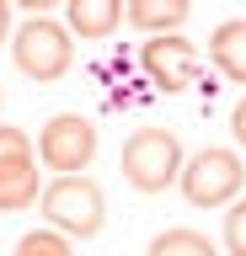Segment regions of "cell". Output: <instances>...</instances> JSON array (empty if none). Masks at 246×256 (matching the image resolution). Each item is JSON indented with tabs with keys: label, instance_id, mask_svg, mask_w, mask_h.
<instances>
[{
	"label": "cell",
	"instance_id": "4",
	"mask_svg": "<svg viewBox=\"0 0 246 256\" xmlns=\"http://www.w3.org/2000/svg\"><path fill=\"white\" fill-rule=\"evenodd\" d=\"M182 192H187V203L193 208H225L235 192H241L246 171H241V155L235 150H198L193 160H182Z\"/></svg>",
	"mask_w": 246,
	"mask_h": 256
},
{
	"label": "cell",
	"instance_id": "3",
	"mask_svg": "<svg viewBox=\"0 0 246 256\" xmlns=\"http://www.w3.org/2000/svg\"><path fill=\"white\" fill-rule=\"evenodd\" d=\"M11 54H17V70H22L27 80L49 86V80H59V75L70 70V59H75V43H70V27H65V22L33 16V22H22V27H17V43H11Z\"/></svg>",
	"mask_w": 246,
	"mask_h": 256
},
{
	"label": "cell",
	"instance_id": "12",
	"mask_svg": "<svg viewBox=\"0 0 246 256\" xmlns=\"http://www.w3.org/2000/svg\"><path fill=\"white\" fill-rule=\"evenodd\" d=\"M17 256H70V240L59 230H33L17 240Z\"/></svg>",
	"mask_w": 246,
	"mask_h": 256
},
{
	"label": "cell",
	"instance_id": "1",
	"mask_svg": "<svg viewBox=\"0 0 246 256\" xmlns=\"http://www.w3.org/2000/svg\"><path fill=\"white\" fill-rule=\"evenodd\" d=\"M38 208H43L49 230L75 235V240H91L102 230V219H107V198H102V187L91 176H59V182H49Z\"/></svg>",
	"mask_w": 246,
	"mask_h": 256
},
{
	"label": "cell",
	"instance_id": "11",
	"mask_svg": "<svg viewBox=\"0 0 246 256\" xmlns=\"http://www.w3.org/2000/svg\"><path fill=\"white\" fill-rule=\"evenodd\" d=\"M145 256H219L214 251L209 235H198V230H187V224H177V230H161V235L150 240Z\"/></svg>",
	"mask_w": 246,
	"mask_h": 256
},
{
	"label": "cell",
	"instance_id": "17",
	"mask_svg": "<svg viewBox=\"0 0 246 256\" xmlns=\"http://www.w3.org/2000/svg\"><path fill=\"white\" fill-rule=\"evenodd\" d=\"M0 102H6V91H0Z\"/></svg>",
	"mask_w": 246,
	"mask_h": 256
},
{
	"label": "cell",
	"instance_id": "5",
	"mask_svg": "<svg viewBox=\"0 0 246 256\" xmlns=\"http://www.w3.org/2000/svg\"><path fill=\"white\" fill-rule=\"evenodd\" d=\"M91 155H97V123H91V118L59 112V118L43 123V134H38V160H43L49 171L81 176L86 166H91Z\"/></svg>",
	"mask_w": 246,
	"mask_h": 256
},
{
	"label": "cell",
	"instance_id": "15",
	"mask_svg": "<svg viewBox=\"0 0 246 256\" xmlns=\"http://www.w3.org/2000/svg\"><path fill=\"white\" fill-rule=\"evenodd\" d=\"M11 6H27V11H33V16H43V11H49V6H59V0H11Z\"/></svg>",
	"mask_w": 246,
	"mask_h": 256
},
{
	"label": "cell",
	"instance_id": "6",
	"mask_svg": "<svg viewBox=\"0 0 246 256\" xmlns=\"http://www.w3.org/2000/svg\"><path fill=\"white\" fill-rule=\"evenodd\" d=\"M139 70L150 75V86H161V91H187L203 80V54H198L187 38L177 32H155L145 48H139Z\"/></svg>",
	"mask_w": 246,
	"mask_h": 256
},
{
	"label": "cell",
	"instance_id": "2",
	"mask_svg": "<svg viewBox=\"0 0 246 256\" xmlns=\"http://www.w3.org/2000/svg\"><path fill=\"white\" fill-rule=\"evenodd\" d=\"M182 176V144L171 128H134L123 139V182L139 192H166Z\"/></svg>",
	"mask_w": 246,
	"mask_h": 256
},
{
	"label": "cell",
	"instance_id": "16",
	"mask_svg": "<svg viewBox=\"0 0 246 256\" xmlns=\"http://www.w3.org/2000/svg\"><path fill=\"white\" fill-rule=\"evenodd\" d=\"M11 32V0H0V38Z\"/></svg>",
	"mask_w": 246,
	"mask_h": 256
},
{
	"label": "cell",
	"instance_id": "8",
	"mask_svg": "<svg viewBox=\"0 0 246 256\" xmlns=\"http://www.w3.org/2000/svg\"><path fill=\"white\" fill-rule=\"evenodd\" d=\"M118 22H123V0H65V27H70V38L102 43V38H113Z\"/></svg>",
	"mask_w": 246,
	"mask_h": 256
},
{
	"label": "cell",
	"instance_id": "9",
	"mask_svg": "<svg viewBox=\"0 0 246 256\" xmlns=\"http://www.w3.org/2000/svg\"><path fill=\"white\" fill-rule=\"evenodd\" d=\"M209 59H214V70H219L225 80L246 86V16H235V22H219V27H214Z\"/></svg>",
	"mask_w": 246,
	"mask_h": 256
},
{
	"label": "cell",
	"instance_id": "7",
	"mask_svg": "<svg viewBox=\"0 0 246 256\" xmlns=\"http://www.w3.org/2000/svg\"><path fill=\"white\" fill-rule=\"evenodd\" d=\"M38 192V160H33V139L22 128H0V214H22L33 208Z\"/></svg>",
	"mask_w": 246,
	"mask_h": 256
},
{
	"label": "cell",
	"instance_id": "14",
	"mask_svg": "<svg viewBox=\"0 0 246 256\" xmlns=\"http://www.w3.org/2000/svg\"><path fill=\"white\" fill-rule=\"evenodd\" d=\"M230 134H235V144L246 150V96L235 102V112H230Z\"/></svg>",
	"mask_w": 246,
	"mask_h": 256
},
{
	"label": "cell",
	"instance_id": "13",
	"mask_svg": "<svg viewBox=\"0 0 246 256\" xmlns=\"http://www.w3.org/2000/svg\"><path fill=\"white\" fill-rule=\"evenodd\" d=\"M225 251L230 256H246V198L225 214Z\"/></svg>",
	"mask_w": 246,
	"mask_h": 256
},
{
	"label": "cell",
	"instance_id": "10",
	"mask_svg": "<svg viewBox=\"0 0 246 256\" xmlns=\"http://www.w3.org/2000/svg\"><path fill=\"white\" fill-rule=\"evenodd\" d=\"M193 11V0H129L123 16H129V27L139 32H177Z\"/></svg>",
	"mask_w": 246,
	"mask_h": 256
}]
</instances>
